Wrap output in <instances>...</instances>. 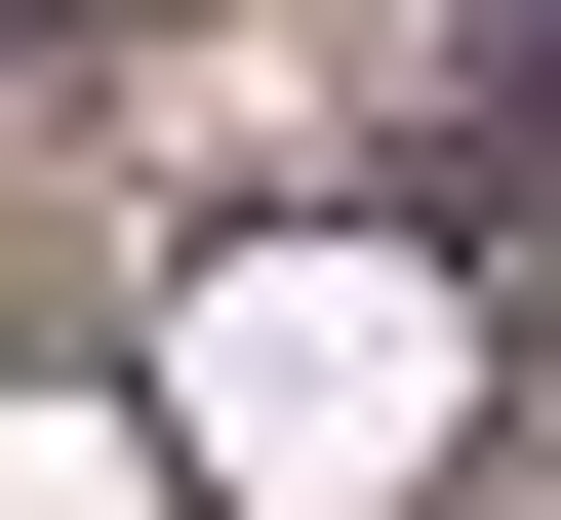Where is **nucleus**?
<instances>
[{"label":"nucleus","instance_id":"2","mask_svg":"<svg viewBox=\"0 0 561 520\" xmlns=\"http://www.w3.org/2000/svg\"><path fill=\"white\" fill-rule=\"evenodd\" d=\"M0 520H161V440L121 401H0Z\"/></svg>","mask_w":561,"mask_h":520},{"label":"nucleus","instance_id":"1","mask_svg":"<svg viewBox=\"0 0 561 520\" xmlns=\"http://www.w3.org/2000/svg\"><path fill=\"white\" fill-rule=\"evenodd\" d=\"M442 401H481V321L401 241H241V280H201V481H241V520H401Z\"/></svg>","mask_w":561,"mask_h":520}]
</instances>
